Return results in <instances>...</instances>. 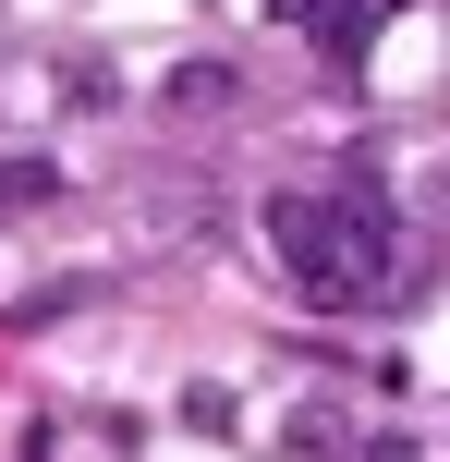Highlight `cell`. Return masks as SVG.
Segmentation results:
<instances>
[{
    "instance_id": "4",
    "label": "cell",
    "mask_w": 450,
    "mask_h": 462,
    "mask_svg": "<svg viewBox=\"0 0 450 462\" xmlns=\"http://www.w3.org/2000/svg\"><path fill=\"white\" fill-rule=\"evenodd\" d=\"M268 13H280V24H317V13H329V0H268Z\"/></svg>"
},
{
    "instance_id": "3",
    "label": "cell",
    "mask_w": 450,
    "mask_h": 462,
    "mask_svg": "<svg viewBox=\"0 0 450 462\" xmlns=\"http://www.w3.org/2000/svg\"><path fill=\"white\" fill-rule=\"evenodd\" d=\"M365 24H378V0H329V13H317V49H329V61H354Z\"/></svg>"
},
{
    "instance_id": "1",
    "label": "cell",
    "mask_w": 450,
    "mask_h": 462,
    "mask_svg": "<svg viewBox=\"0 0 450 462\" xmlns=\"http://www.w3.org/2000/svg\"><path fill=\"white\" fill-rule=\"evenodd\" d=\"M268 244H280V268H292V292L305 304H329V317H354L365 292L390 280V255H402V231H390V208L365 183H341V195H268Z\"/></svg>"
},
{
    "instance_id": "2",
    "label": "cell",
    "mask_w": 450,
    "mask_h": 462,
    "mask_svg": "<svg viewBox=\"0 0 450 462\" xmlns=\"http://www.w3.org/2000/svg\"><path fill=\"white\" fill-rule=\"evenodd\" d=\"M170 110H232V61H183L170 73Z\"/></svg>"
}]
</instances>
